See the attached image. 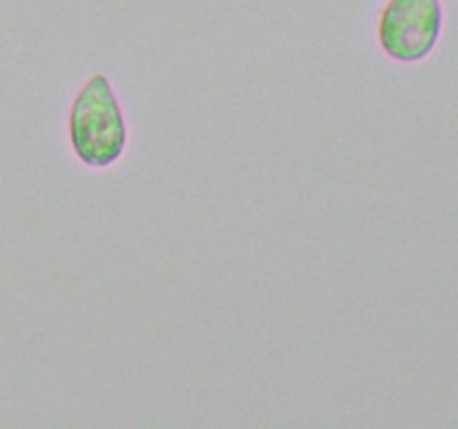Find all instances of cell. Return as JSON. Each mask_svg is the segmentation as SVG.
I'll return each instance as SVG.
<instances>
[{
	"label": "cell",
	"instance_id": "7a4b0ae2",
	"mask_svg": "<svg viewBox=\"0 0 458 429\" xmlns=\"http://www.w3.org/2000/svg\"><path fill=\"white\" fill-rule=\"evenodd\" d=\"M443 31L441 0H387L378 21V43L398 63H419Z\"/></svg>",
	"mask_w": 458,
	"mask_h": 429
},
{
	"label": "cell",
	"instance_id": "6da1fadb",
	"mask_svg": "<svg viewBox=\"0 0 458 429\" xmlns=\"http://www.w3.org/2000/svg\"><path fill=\"white\" fill-rule=\"evenodd\" d=\"M70 143L76 159L89 168H107L123 156L128 125L123 110L101 72L89 76L70 107Z\"/></svg>",
	"mask_w": 458,
	"mask_h": 429
}]
</instances>
